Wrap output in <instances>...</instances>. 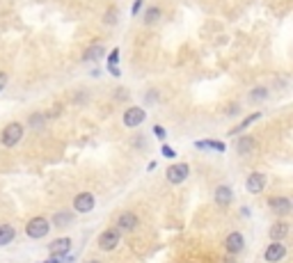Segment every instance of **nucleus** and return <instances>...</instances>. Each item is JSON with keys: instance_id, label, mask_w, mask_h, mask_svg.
<instances>
[{"instance_id": "f257e3e1", "label": "nucleus", "mask_w": 293, "mask_h": 263, "mask_svg": "<svg viewBox=\"0 0 293 263\" xmlns=\"http://www.w3.org/2000/svg\"><path fill=\"white\" fill-rule=\"evenodd\" d=\"M21 138H23V124H18V122L7 124L5 130H2V144L16 146L18 142H21Z\"/></svg>"}, {"instance_id": "bb28decb", "label": "nucleus", "mask_w": 293, "mask_h": 263, "mask_svg": "<svg viewBox=\"0 0 293 263\" xmlns=\"http://www.w3.org/2000/svg\"><path fill=\"white\" fill-rule=\"evenodd\" d=\"M5 85H7V74H2V71H0V92L5 90Z\"/></svg>"}, {"instance_id": "393cba45", "label": "nucleus", "mask_w": 293, "mask_h": 263, "mask_svg": "<svg viewBox=\"0 0 293 263\" xmlns=\"http://www.w3.org/2000/svg\"><path fill=\"white\" fill-rule=\"evenodd\" d=\"M160 151H163V156H168V158H174V156H176V154H174V149H170L168 144H163V149H160Z\"/></svg>"}, {"instance_id": "4be33fe9", "label": "nucleus", "mask_w": 293, "mask_h": 263, "mask_svg": "<svg viewBox=\"0 0 293 263\" xmlns=\"http://www.w3.org/2000/svg\"><path fill=\"white\" fill-rule=\"evenodd\" d=\"M101 55H104V46H92V48H87L85 60H98Z\"/></svg>"}, {"instance_id": "20e7f679", "label": "nucleus", "mask_w": 293, "mask_h": 263, "mask_svg": "<svg viewBox=\"0 0 293 263\" xmlns=\"http://www.w3.org/2000/svg\"><path fill=\"white\" fill-rule=\"evenodd\" d=\"M188 165L186 162H174L172 167L168 170V181L170 183H184L188 178Z\"/></svg>"}, {"instance_id": "9b49d317", "label": "nucleus", "mask_w": 293, "mask_h": 263, "mask_svg": "<svg viewBox=\"0 0 293 263\" xmlns=\"http://www.w3.org/2000/svg\"><path fill=\"white\" fill-rule=\"evenodd\" d=\"M268 204H270V208L275 210L277 215H288L291 213V199L288 197H272Z\"/></svg>"}, {"instance_id": "5701e85b", "label": "nucleus", "mask_w": 293, "mask_h": 263, "mask_svg": "<svg viewBox=\"0 0 293 263\" xmlns=\"http://www.w3.org/2000/svg\"><path fill=\"white\" fill-rule=\"evenodd\" d=\"M44 119H46V114H44V112L30 114V126H32V128H42V126H44Z\"/></svg>"}, {"instance_id": "c85d7f7f", "label": "nucleus", "mask_w": 293, "mask_h": 263, "mask_svg": "<svg viewBox=\"0 0 293 263\" xmlns=\"http://www.w3.org/2000/svg\"><path fill=\"white\" fill-rule=\"evenodd\" d=\"M154 133H156L158 138H165V128H160V126H156V128H154Z\"/></svg>"}, {"instance_id": "9d476101", "label": "nucleus", "mask_w": 293, "mask_h": 263, "mask_svg": "<svg viewBox=\"0 0 293 263\" xmlns=\"http://www.w3.org/2000/svg\"><path fill=\"white\" fill-rule=\"evenodd\" d=\"M245 186H248V190H250L252 194H259L261 190H264V186H266V176H264V174H259V172H254V174H250V176H248Z\"/></svg>"}, {"instance_id": "6e6552de", "label": "nucleus", "mask_w": 293, "mask_h": 263, "mask_svg": "<svg viewBox=\"0 0 293 263\" xmlns=\"http://www.w3.org/2000/svg\"><path fill=\"white\" fill-rule=\"evenodd\" d=\"M50 254H53V256H66V254L71 252V238H58V240H53L50 242Z\"/></svg>"}, {"instance_id": "a878e982", "label": "nucleus", "mask_w": 293, "mask_h": 263, "mask_svg": "<svg viewBox=\"0 0 293 263\" xmlns=\"http://www.w3.org/2000/svg\"><path fill=\"white\" fill-rule=\"evenodd\" d=\"M117 60H120V50L114 48L112 53H110V64H117Z\"/></svg>"}, {"instance_id": "2eb2a0df", "label": "nucleus", "mask_w": 293, "mask_h": 263, "mask_svg": "<svg viewBox=\"0 0 293 263\" xmlns=\"http://www.w3.org/2000/svg\"><path fill=\"white\" fill-rule=\"evenodd\" d=\"M232 197H234V194H232V190H229L227 186H218V188H216V202H218V204L227 206L229 202H232Z\"/></svg>"}, {"instance_id": "c756f323", "label": "nucleus", "mask_w": 293, "mask_h": 263, "mask_svg": "<svg viewBox=\"0 0 293 263\" xmlns=\"http://www.w3.org/2000/svg\"><path fill=\"white\" fill-rule=\"evenodd\" d=\"M90 263H98V261H90Z\"/></svg>"}, {"instance_id": "412c9836", "label": "nucleus", "mask_w": 293, "mask_h": 263, "mask_svg": "<svg viewBox=\"0 0 293 263\" xmlns=\"http://www.w3.org/2000/svg\"><path fill=\"white\" fill-rule=\"evenodd\" d=\"M266 96H268V90H266V87H254V90L250 92V98H252V101H264Z\"/></svg>"}, {"instance_id": "cd10ccee", "label": "nucleus", "mask_w": 293, "mask_h": 263, "mask_svg": "<svg viewBox=\"0 0 293 263\" xmlns=\"http://www.w3.org/2000/svg\"><path fill=\"white\" fill-rule=\"evenodd\" d=\"M140 10H142V0H136L133 2V14H140Z\"/></svg>"}, {"instance_id": "ddd939ff", "label": "nucleus", "mask_w": 293, "mask_h": 263, "mask_svg": "<svg viewBox=\"0 0 293 263\" xmlns=\"http://www.w3.org/2000/svg\"><path fill=\"white\" fill-rule=\"evenodd\" d=\"M254 149H256L254 138H238V142H236V151H238L240 156H248V154H252Z\"/></svg>"}, {"instance_id": "1a4fd4ad", "label": "nucleus", "mask_w": 293, "mask_h": 263, "mask_svg": "<svg viewBox=\"0 0 293 263\" xmlns=\"http://www.w3.org/2000/svg\"><path fill=\"white\" fill-rule=\"evenodd\" d=\"M245 240H243V234H238V231H234V234H229L227 236V242H224V247H227L229 254H238L240 250H243Z\"/></svg>"}, {"instance_id": "a211bd4d", "label": "nucleus", "mask_w": 293, "mask_h": 263, "mask_svg": "<svg viewBox=\"0 0 293 263\" xmlns=\"http://www.w3.org/2000/svg\"><path fill=\"white\" fill-rule=\"evenodd\" d=\"M197 149H213V151H224V144L218 140H200L195 142Z\"/></svg>"}, {"instance_id": "f3484780", "label": "nucleus", "mask_w": 293, "mask_h": 263, "mask_svg": "<svg viewBox=\"0 0 293 263\" xmlns=\"http://www.w3.org/2000/svg\"><path fill=\"white\" fill-rule=\"evenodd\" d=\"M14 236H16L14 226H10V224H0V247L7 245V242H12V240H14Z\"/></svg>"}, {"instance_id": "6ab92c4d", "label": "nucleus", "mask_w": 293, "mask_h": 263, "mask_svg": "<svg viewBox=\"0 0 293 263\" xmlns=\"http://www.w3.org/2000/svg\"><path fill=\"white\" fill-rule=\"evenodd\" d=\"M259 117H261L259 112H252L250 117H248V119H243V122H240L238 126H236V128H232V135H236V133H238V130L248 128V126H252V124H254V122H256V119H259Z\"/></svg>"}, {"instance_id": "aec40b11", "label": "nucleus", "mask_w": 293, "mask_h": 263, "mask_svg": "<svg viewBox=\"0 0 293 263\" xmlns=\"http://www.w3.org/2000/svg\"><path fill=\"white\" fill-rule=\"evenodd\" d=\"M71 220H74V215H71V213H58L53 218V224L55 226H66Z\"/></svg>"}, {"instance_id": "f03ea898", "label": "nucleus", "mask_w": 293, "mask_h": 263, "mask_svg": "<svg viewBox=\"0 0 293 263\" xmlns=\"http://www.w3.org/2000/svg\"><path fill=\"white\" fill-rule=\"evenodd\" d=\"M26 234L30 238H44L46 234H48V220L46 218H32V220L26 224Z\"/></svg>"}, {"instance_id": "b1692460", "label": "nucleus", "mask_w": 293, "mask_h": 263, "mask_svg": "<svg viewBox=\"0 0 293 263\" xmlns=\"http://www.w3.org/2000/svg\"><path fill=\"white\" fill-rule=\"evenodd\" d=\"M114 14H117V10H108V16H106V23H114V21H117V16H114Z\"/></svg>"}, {"instance_id": "39448f33", "label": "nucleus", "mask_w": 293, "mask_h": 263, "mask_svg": "<svg viewBox=\"0 0 293 263\" xmlns=\"http://www.w3.org/2000/svg\"><path fill=\"white\" fill-rule=\"evenodd\" d=\"M146 112L142 110V108H128L124 112V126H128V128H136V126H140L142 122H144Z\"/></svg>"}, {"instance_id": "4468645a", "label": "nucleus", "mask_w": 293, "mask_h": 263, "mask_svg": "<svg viewBox=\"0 0 293 263\" xmlns=\"http://www.w3.org/2000/svg\"><path fill=\"white\" fill-rule=\"evenodd\" d=\"M288 236V224L286 222H275L270 226V238L272 240H284Z\"/></svg>"}, {"instance_id": "7ed1b4c3", "label": "nucleus", "mask_w": 293, "mask_h": 263, "mask_svg": "<svg viewBox=\"0 0 293 263\" xmlns=\"http://www.w3.org/2000/svg\"><path fill=\"white\" fill-rule=\"evenodd\" d=\"M120 229L114 226V229H106L101 236H98V247L104 250V252H112L114 247L120 245Z\"/></svg>"}, {"instance_id": "f8f14e48", "label": "nucleus", "mask_w": 293, "mask_h": 263, "mask_svg": "<svg viewBox=\"0 0 293 263\" xmlns=\"http://www.w3.org/2000/svg\"><path fill=\"white\" fill-rule=\"evenodd\" d=\"M138 226V218L133 213H122L117 218V229L120 231H133Z\"/></svg>"}, {"instance_id": "0eeeda50", "label": "nucleus", "mask_w": 293, "mask_h": 263, "mask_svg": "<svg viewBox=\"0 0 293 263\" xmlns=\"http://www.w3.org/2000/svg\"><path fill=\"white\" fill-rule=\"evenodd\" d=\"M74 208L78 213H87V210L94 208V194L92 192H80L76 199H74Z\"/></svg>"}, {"instance_id": "dca6fc26", "label": "nucleus", "mask_w": 293, "mask_h": 263, "mask_svg": "<svg viewBox=\"0 0 293 263\" xmlns=\"http://www.w3.org/2000/svg\"><path fill=\"white\" fill-rule=\"evenodd\" d=\"M160 16H163V12H160V7H149V10L144 12V26H154V23L160 21Z\"/></svg>"}, {"instance_id": "423d86ee", "label": "nucleus", "mask_w": 293, "mask_h": 263, "mask_svg": "<svg viewBox=\"0 0 293 263\" xmlns=\"http://www.w3.org/2000/svg\"><path fill=\"white\" fill-rule=\"evenodd\" d=\"M264 256H266V261H268V263L282 261V258L286 256V247H284L280 240H272L270 245H268V250H266V254H264Z\"/></svg>"}]
</instances>
